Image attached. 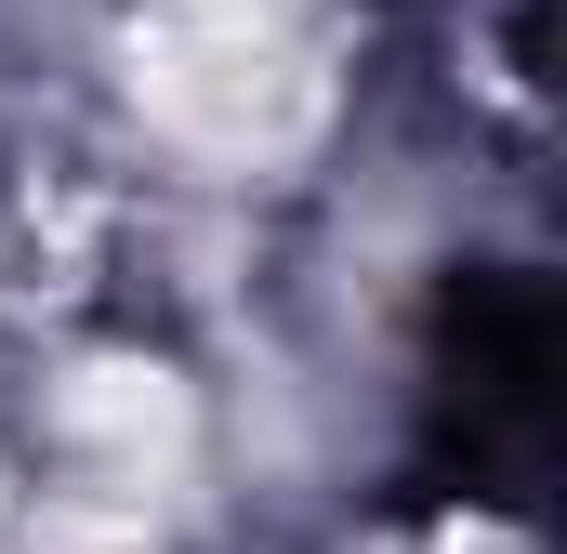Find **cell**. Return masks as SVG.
<instances>
[{
    "label": "cell",
    "mask_w": 567,
    "mask_h": 554,
    "mask_svg": "<svg viewBox=\"0 0 567 554\" xmlns=\"http://www.w3.org/2000/svg\"><path fill=\"white\" fill-rule=\"evenodd\" d=\"M133 106L145 133H172L185 158L265 172L317 133V53L278 0H158L133 27Z\"/></svg>",
    "instance_id": "6da1fadb"
},
{
    "label": "cell",
    "mask_w": 567,
    "mask_h": 554,
    "mask_svg": "<svg viewBox=\"0 0 567 554\" xmlns=\"http://www.w3.org/2000/svg\"><path fill=\"white\" fill-rule=\"evenodd\" d=\"M198 449V397L185 370L158 357H80L53 383V462H66V502H106V515H145V489H172Z\"/></svg>",
    "instance_id": "7a4b0ae2"
}]
</instances>
